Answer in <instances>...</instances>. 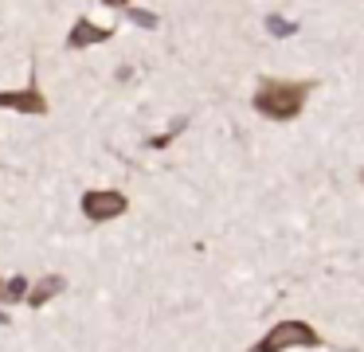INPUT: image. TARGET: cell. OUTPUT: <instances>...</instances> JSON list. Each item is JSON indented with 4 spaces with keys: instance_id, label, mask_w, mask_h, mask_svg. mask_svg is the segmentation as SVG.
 Segmentation results:
<instances>
[{
    "instance_id": "cell-9",
    "label": "cell",
    "mask_w": 364,
    "mask_h": 352,
    "mask_svg": "<svg viewBox=\"0 0 364 352\" xmlns=\"http://www.w3.org/2000/svg\"><path fill=\"white\" fill-rule=\"evenodd\" d=\"M267 28L274 31V36H294V31H298V23H286V20H278V16H270Z\"/></svg>"
},
{
    "instance_id": "cell-6",
    "label": "cell",
    "mask_w": 364,
    "mask_h": 352,
    "mask_svg": "<svg viewBox=\"0 0 364 352\" xmlns=\"http://www.w3.org/2000/svg\"><path fill=\"white\" fill-rule=\"evenodd\" d=\"M67 289V278L63 274H43L40 282H32V294H28V305L32 309H43L48 302H55L59 294Z\"/></svg>"
},
{
    "instance_id": "cell-7",
    "label": "cell",
    "mask_w": 364,
    "mask_h": 352,
    "mask_svg": "<svg viewBox=\"0 0 364 352\" xmlns=\"http://www.w3.org/2000/svg\"><path fill=\"white\" fill-rule=\"evenodd\" d=\"M28 294H32V282L28 278H20V274L0 278V305H20V302H28Z\"/></svg>"
},
{
    "instance_id": "cell-8",
    "label": "cell",
    "mask_w": 364,
    "mask_h": 352,
    "mask_svg": "<svg viewBox=\"0 0 364 352\" xmlns=\"http://www.w3.org/2000/svg\"><path fill=\"white\" fill-rule=\"evenodd\" d=\"M126 16H129V20H134V28H149V31H153V28H157V23H161L157 16H153V12H145V8H126Z\"/></svg>"
},
{
    "instance_id": "cell-4",
    "label": "cell",
    "mask_w": 364,
    "mask_h": 352,
    "mask_svg": "<svg viewBox=\"0 0 364 352\" xmlns=\"http://www.w3.org/2000/svg\"><path fill=\"white\" fill-rule=\"evenodd\" d=\"M0 110L28 114V117H43L51 106H48V94L40 90V82H36V75H32L28 86H20V90H0Z\"/></svg>"
},
{
    "instance_id": "cell-3",
    "label": "cell",
    "mask_w": 364,
    "mask_h": 352,
    "mask_svg": "<svg viewBox=\"0 0 364 352\" xmlns=\"http://www.w3.org/2000/svg\"><path fill=\"white\" fill-rule=\"evenodd\" d=\"M79 211L87 223L102 227V223H114V219H122L129 211V200L126 192H118V188H87L79 200Z\"/></svg>"
},
{
    "instance_id": "cell-1",
    "label": "cell",
    "mask_w": 364,
    "mask_h": 352,
    "mask_svg": "<svg viewBox=\"0 0 364 352\" xmlns=\"http://www.w3.org/2000/svg\"><path fill=\"white\" fill-rule=\"evenodd\" d=\"M314 78H262L255 86V114H262L267 122H294L306 110V98L314 94Z\"/></svg>"
},
{
    "instance_id": "cell-10",
    "label": "cell",
    "mask_w": 364,
    "mask_h": 352,
    "mask_svg": "<svg viewBox=\"0 0 364 352\" xmlns=\"http://www.w3.org/2000/svg\"><path fill=\"white\" fill-rule=\"evenodd\" d=\"M98 4H106V8H122V12H126L129 0H98Z\"/></svg>"
},
{
    "instance_id": "cell-2",
    "label": "cell",
    "mask_w": 364,
    "mask_h": 352,
    "mask_svg": "<svg viewBox=\"0 0 364 352\" xmlns=\"http://www.w3.org/2000/svg\"><path fill=\"white\" fill-rule=\"evenodd\" d=\"M314 348H325V336L309 321L286 317V321H274L259 341H251L247 352H314Z\"/></svg>"
},
{
    "instance_id": "cell-5",
    "label": "cell",
    "mask_w": 364,
    "mask_h": 352,
    "mask_svg": "<svg viewBox=\"0 0 364 352\" xmlns=\"http://www.w3.org/2000/svg\"><path fill=\"white\" fill-rule=\"evenodd\" d=\"M106 39H114V28H102L87 16H79L67 31V47H95V43H106Z\"/></svg>"
}]
</instances>
